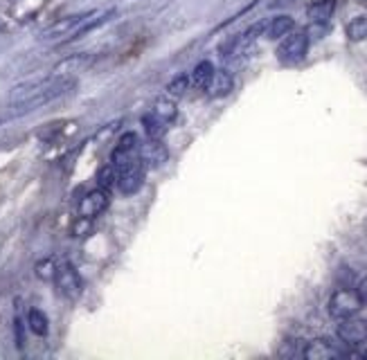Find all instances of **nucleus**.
<instances>
[{
  "label": "nucleus",
  "instance_id": "f257e3e1",
  "mask_svg": "<svg viewBox=\"0 0 367 360\" xmlns=\"http://www.w3.org/2000/svg\"><path fill=\"white\" fill-rule=\"evenodd\" d=\"M77 86L75 77H68V75H59L56 72L54 77L43 79V81H34V83H25L19 86V88L11 91L9 97V115L11 118H19V115H27L41 106H46L54 99L63 97L66 93H70Z\"/></svg>",
  "mask_w": 367,
  "mask_h": 360
},
{
  "label": "nucleus",
  "instance_id": "f03ea898",
  "mask_svg": "<svg viewBox=\"0 0 367 360\" xmlns=\"http://www.w3.org/2000/svg\"><path fill=\"white\" fill-rule=\"evenodd\" d=\"M113 167L118 171V187L122 194H135L143 187L147 163L135 133H126L120 138L118 149L113 151Z\"/></svg>",
  "mask_w": 367,
  "mask_h": 360
},
{
  "label": "nucleus",
  "instance_id": "7ed1b4c3",
  "mask_svg": "<svg viewBox=\"0 0 367 360\" xmlns=\"http://www.w3.org/2000/svg\"><path fill=\"white\" fill-rule=\"evenodd\" d=\"M309 43H311V38H309L306 30L286 34L277 46V61L284 63V66L300 63L309 52Z\"/></svg>",
  "mask_w": 367,
  "mask_h": 360
},
{
  "label": "nucleus",
  "instance_id": "20e7f679",
  "mask_svg": "<svg viewBox=\"0 0 367 360\" xmlns=\"http://www.w3.org/2000/svg\"><path fill=\"white\" fill-rule=\"evenodd\" d=\"M363 302L356 291L351 288H338L329 299V315L334 320H345V318H354L361 311Z\"/></svg>",
  "mask_w": 367,
  "mask_h": 360
},
{
  "label": "nucleus",
  "instance_id": "39448f33",
  "mask_svg": "<svg viewBox=\"0 0 367 360\" xmlns=\"http://www.w3.org/2000/svg\"><path fill=\"white\" fill-rule=\"evenodd\" d=\"M54 284H56V288H59V293L68 299H77L81 293V277H79V272L75 270L73 264L56 266Z\"/></svg>",
  "mask_w": 367,
  "mask_h": 360
},
{
  "label": "nucleus",
  "instance_id": "423d86ee",
  "mask_svg": "<svg viewBox=\"0 0 367 360\" xmlns=\"http://www.w3.org/2000/svg\"><path fill=\"white\" fill-rule=\"evenodd\" d=\"M110 203V198H108V192L102 190V187H97V190L88 192L86 196L81 198V203H79V216L81 219H95V216H100Z\"/></svg>",
  "mask_w": 367,
  "mask_h": 360
},
{
  "label": "nucleus",
  "instance_id": "0eeeda50",
  "mask_svg": "<svg viewBox=\"0 0 367 360\" xmlns=\"http://www.w3.org/2000/svg\"><path fill=\"white\" fill-rule=\"evenodd\" d=\"M93 11H86V14H75V16H68V19H61V21H56L54 25H50L48 30L43 32V36L41 38H46V41H54V38H61V36H73L77 30H79V25L86 23V19L91 16Z\"/></svg>",
  "mask_w": 367,
  "mask_h": 360
},
{
  "label": "nucleus",
  "instance_id": "6e6552de",
  "mask_svg": "<svg viewBox=\"0 0 367 360\" xmlns=\"http://www.w3.org/2000/svg\"><path fill=\"white\" fill-rule=\"evenodd\" d=\"M338 338H341L349 347H358L367 340V322L363 320H354V318H345L341 320V326H338Z\"/></svg>",
  "mask_w": 367,
  "mask_h": 360
},
{
  "label": "nucleus",
  "instance_id": "1a4fd4ad",
  "mask_svg": "<svg viewBox=\"0 0 367 360\" xmlns=\"http://www.w3.org/2000/svg\"><path fill=\"white\" fill-rule=\"evenodd\" d=\"M302 356L306 360H331V358L341 356V351H338V347H336L331 340H327V338H316V340H311V342L306 344Z\"/></svg>",
  "mask_w": 367,
  "mask_h": 360
},
{
  "label": "nucleus",
  "instance_id": "9d476101",
  "mask_svg": "<svg viewBox=\"0 0 367 360\" xmlns=\"http://www.w3.org/2000/svg\"><path fill=\"white\" fill-rule=\"evenodd\" d=\"M234 88V77L232 72L228 70H214V75H212V81L207 83V95L212 99H221V97H228Z\"/></svg>",
  "mask_w": 367,
  "mask_h": 360
},
{
  "label": "nucleus",
  "instance_id": "9b49d317",
  "mask_svg": "<svg viewBox=\"0 0 367 360\" xmlns=\"http://www.w3.org/2000/svg\"><path fill=\"white\" fill-rule=\"evenodd\" d=\"M336 11V0H316L306 7V16L311 23H327Z\"/></svg>",
  "mask_w": 367,
  "mask_h": 360
},
{
  "label": "nucleus",
  "instance_id": "f8f14e48",
  "mask_svg": "<svg viewBox=\"0 0 367 360\" xmlns=\"http://www.w3.org/2000/svg\"><path fill=\"white\" fill-rule=\"evenodd\" d=\"M295 27V21L291 16H286V14H281V16H275L271 23H266V38H281L293 32Z\"/></svg>",
  "mask_w": 367,
  "mask_h": 360
},
{
  "label": "nucleus",
  "instance_id": "ddd939ff",
  "mask_svg": "<svg viewBox=\"0 0 367 360\" xmlns=\"http://www.w3.org/2000/svg\"><path fill=\"white\" fill-rule=\"evenodd\" d=\"M214 66H212L210 61H201L199 66H196L192 70V75H190V86L196 91H205L207 88V83L212 81V75H214Z\"/></svg>",
  "mask_w": 367,
  "mask_h": 360
},
{
  "label": "nucleus",
  "instance_id": "4468645a",
  "mask_svg": "<svg viewBox=\"0 0 367 360\" xmlns=\"http://www.w3.org/2000/svg\"><path fill=\"white\" fill-rule=\"evenodd\" d=\"M143 158H145V163L160 167L167 160V151L162 147V142L160 140H151L147 147L143 149Z\"/></svg>",
  "mask_w": 367,
  "mask_h": 360
},
{
  "label": "nucleus",
  "instance_id": "2eb2a0df",
  "mask_svg": "<svg viewBox=\"0 0 367 360\" xmlns=\"http://www.w3.org/2000/svg\"><path fill=\"white\" fill-rule=\"evenodd\" d=\"M143 126L149 135V140H162L165 133H167V122H162L158 115H145L143 118Z\"/></svg>",
  "mask_w": 367,
  "mask_h": 360
},
{
  "label": "nucleus",
  "instance_id": "dca6fc26",
  "mask_svg": "<svg viewBox=\"0 0 367 360\" xmlns=\"http://www.w3.org/2000/svg\"><path fill=\"white\" fill-rule=\"evenodd\" d=\"M153 115H158L162 122H172L176 118V99L172 97H158L153 104Z\"/></svg>",
  "mask_w": 367,
  "mask_h": 360
},
{
  "label": "nucleus",
  "instance_id": "f3484780",
  "mask_svg": "<svg viewBox=\"0 0 367 360\" xmlns=\"http://www.w3.org/2000/svg\"><path fill=\"white\" fill-rule=\"evenodd\" d=\"M27 326H30L32 334H36V336H46L48 329H50L48 315H46L43 311H38V309H32L30 313H27Z\"/></svg>",
  "mask_w": 367,
  "mask_h": 360
},
{
  "label": "nucleus",
  "instance_id": "a211bd4d",
  "mask_svg": "<svg viewBox=\"0 0 367 360\" xmlns=\"http://www.w3.org/2000/svg\"><path fill=\"white\" fill-rule=\"evenodd\" d=\"M345 32H347L349 41H365L367 38V16H356L354 21H349Z\"/></svg>",
  "mask_w": 367,
  "mask_h": 360
},
{
  "label": "nucleus",
  "instance_id": "6ab92c4d",
  "mask_svg": "<svg viewBox=\"0 0 367 360\" xmlns=\"http://www.w3.org/2000/svg\"><path fill=\"white\" fill-rule=\"evenodd\" d=\"M97 182H100L102 190L110 192L113 187L118 185V171H115V167H113V165L102 167V169H100V174H97Z\"/></svg>",
  "mask_w": 367,
  "mask_h": 360
},
{
  "label": "nucleus",
  "instance_id": "aec40b11",
  "mask_svg": "<svg viewBox=\"0 0 367 360\" xmlns=\"http://www.w3.org/2000/svg\"><path fill=\"white\" fill-rule=\"evenodd\" d=\"M187 88H190V75H178L174 81L167 83V95L176 99V97H182V95H185Z\"/></svg>",
  "mask_w": 367,
  "mask_h": 360
},
{
  "label": "nucleus",
  "instance_id": "412c9836",
  "mask_svg": "<svg viewBox=\"0 0 367 360\" xmlns=\"http://www.w3.org/2000/svg\"><path fill=\"white\" fill-rule=\"evenodd\" d=\"M54 272H56V264L52 259H43V262L36 264V277L43 282H54Z\"/></svg>",
  "mask_w": 367,
  "mask_h": 360
},
{
  "label": "nucleus",
  "instance_id": "4be33fe9",
  "mask_svg": "<svg viewBox=\"0 0 367 360\" xmlns=\"http://www.w3.org/2000/svg\"><path fill=\"white\" fill-rule=\"evenodd\" d=\"M356 293H358V297H361L363 304H367V277L361 279V284H358V288H356Z\"/></svg>",
  "mask_w": 367,
  "mask_h": 360
},
{
  "label": "nucleus",
  "instance_id": "5701e85b",
  "mask_svg": "<svg viewBox=\"0 0 367 360\" xmlns=\"http://www.w3.org/2000/svg\"><path fill=\"white\" fill-rule=\"evenodd\" d=\"M293 0H277V3H273V7H279V5H291Z\"/></svg>",
  "mask_w": 367,
  "mask_h": 360
}]
</instances>
